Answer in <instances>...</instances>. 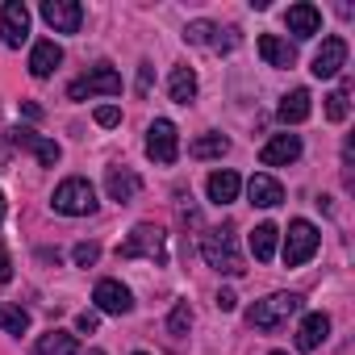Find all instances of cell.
Listing matches in <instances>:
<instances>
[{"mask_svg": "<svg viewBox=\"0 0 355 355\" xmlns=\"http://www.w3.org/2000/svg\"><path fill=\"white\" fill-rule=\"evenodd\" d=\"M326 334H330V318L326 313H309L301 322V330H297V351H318L326 343Z\"/></svg>", "mask_w": 355, "mask_h": 355, "instance_id": "obj_21", "label": "cell"}, {"mask_svg": "<svg viewBox=\"0 0 355 355\" xmlns=\"http://www.w3.org/2000/svg\"><path fill=\"white\" fill-rule=\"evenodd\" d=\"M92 301H96V313H113V318H125L134 309V293L121 280H101L92 288Z\"/></svg>", "mask_w": 355, "mask_h": 355, "instance_id": "obj_8", "label": "cell"}, {"mask_svg": "<svg viewBox=\"0 0 355 355\" xmlns=\"http://www.w3.org/2000/svg\"><path fill=\"white\" fill-rule=\"evenodd\" d=\"M301 301H305L301 293H272V297H263V301H255L247 309V322L255 330H276V326H284L301 309Z\"/></svg>", "mask_w": 355, "mask_h": 355, "instance_id": "obj_3", "label": "cell"}, {"mask_svg": "<svg viewBox=\"0 0 355 355\" xmlns=\"http://www.w3.org/2000/svg\"><path fill=\"white\" fill-rule=\"evenodd\" d=\"M167 92L175 105H193L197 101V71L193 67H175L171 80H167Z\"/></svg>", "mask_w": 355, "mask_h": 355, "instance_id": "obj_22", "label": "cell"}, {"mask_svg": "<svg viewBox=\"0 0 355 355\" xmlns=\"http://www.w3.org/2000/svg\"><path fill=\"white\" fill-rule=\"evenodd\" d=\"M226 150H230V138H222V134H201V138L189 146L193 159H222Z\"/></svg>", "mask_w": 355, "mask_h": 355, "instance_id": "obj_26", "label": "cell"}, {"mask_svg": "<svg viewBox=\"0 0 355 355\" xmlns=\"http://www.w3.org/2000/svg\"><path fill=\"white\" fill-rule=\"evenodd\" d=\"M297 159H301V138L297 134H272L263 142V150H259V163L263 167H288Z\"/></svg>", "mask_w": 355, "mask_h": 355, "instance_id": "obj_12", "label": "cell"}, {"mask_svg": "<svg viewBox=\"0 0 355 355\" xmlns=\"http://www.w3.org/2000/svg\"><path fill=\"white\" fill-rule=\"evenodd\" d=\"M59 63H63V46H59V42H38V46L30 51V76H34V80L55 76Z\"/></svg>", "mask_w": 355, "mask_h": 355, "instance_id": "obj_16", "label": "cell"}, {"mask_svg": "<svg viewBox=\"0 0 355 355\" xmlns=\"http://www.w3.org/2000/svg\"><path fill=\"white\" fill-rule=\"evenodd\" d=\"M201 255L214 272H226V276H243V255H239V243H234V226H214L205 230L201 239Z\"/></svg>", "mask_w": 355, "mask_h": 355, "instance_id": "obj_1", "label": "cell"}, {"mask_svg": "<svg viewBox=\"0 0 355 355\" xmlns=\"http://www.w3.org/2000/svg\"><path fill=\"white\" fill-rule=\"evenodd\" d=\"M318 243H322V234H318L313 222H305V218L288 222V234H284V268H301V263H309L313 251H318Z\"/></svg>", "mask_w": 355, "mask_h": 355, "instance_id": "obj_6", "label": "cell"}, {"mask_svg": "<svg viewBox=\"0 0 355 355\" xmlns=\"http://www.w3.org/2000/svg\"><path fill=\"white\" fill-rule=\"evenodd\" d=\"M0 222H5V197H0Z\"/></svg>", "mask_w": 355, "mask_h": 355, "instance_id": "obj_36", "label": "cell"}, {"mask_svg": "<svg viewBox=\"0 0 355 355\" xmlns=\"http://www.w3.org/2000/svg\"><path fill=\"white\" fill-rule=\"evenodd\" d=\"M284 26H288V34H297V38H313V34L322 30V13H318L313 5H293V9L284 13Z\"/></svg>", "mask_w": 355, "mask_h": 355, "instance_id": "obj_17", "label": "cell"}, {"mask_svg": "<svg viewBox=\"0 0 355 355\" xmlns=\"http://www.w3.org/2000/svg\"><path fill=\"white\" fill-rule=\"evenodd\" d=\"M96 322H101V313H96V309H84V313L76 318V330H80V334H92Z\"/></svg>", "mask_w": 355, "mask_h": 355, "instance_id": "obj_32", "label": "cell"}, {"mask_svg": "<svg viewBox=\"0 0 355 355\" xmlns=\"http://www.w3.org/2000/svg\"><path fill=\"white\" fill-rule=\"evenodd\" d=\"M0 330L26 334V330H30V313H26L21 305H5V301H0Z\"/></svg>", "mask_w": 355, "mask_h": 355, "instance_id": "obj_28", "label": "cell"}, {"mask_svg": "<svg viewBox=\"0 0 355 355\" xmlns=\"http://www.w3.org/2000/svg\"><path fill=\"white\" fill-rule=\"evenodd\" d=\"M71 259H76L80 268H92V263L101 259V247H96V243H80V247L71 251Z\"/></svg>", "mask_w": 355, "mask_h": 355, "instance_id": "obj_30", "label": "cell"}, {"mask_svg": "<svg viewBox=\"0 0 355 355\" xmlns=\"http://www.w3.org/2000/svg\"><path fill=\"white\" fill-rule=\"evenodd\" d=\"M247 197H251V205H259V209H276L280 201H284V189H280V180H272V175H251L247 180Z\"/></svg>", "mask_w": 355, "mask_h": 355, "instance_id": "obj_15", "label": "cell"}, {"mask_svg": "<svg viewBox=\"0 0 355 355\" xmlns=\"http://www.w3.org/2000/svg\"><path fill=\"white\" fill-rule=\"evenodd\" d=\"M218 309H222V313L239 309V297H234V288H222V293H218Z\"/></svg>", "mask_w": 355, "mask_h": 355, "instance_id": "obj_33", "label": "cell"}, {"mask_svg": "<svg viewBox=\"0 0 355 355\" xmlns=\"http://www.w3.org/2000/svg\"><path fill=\"white\" fill-rule=\"evenodd\" d=\"M55 209L67 214V218H88V214H96V189L84 175H67L55 189Z\"/></svg>", "mask_w": 355, "mask_h": 355, "instance_id": "obj_4", "label": "cell"}, {"mask_svg": "<svg viewBox=\"0 0 355 355\" xmlns=\"http://www.w3.org/2000/svg\"><path fill=\"white\" fill-rule=\"evenodd\" d=\"M189 326H193V309H189V301H175V309H171V318H167V334H189Z\"/></svg>", "mask_w": 355, "mask_h": 355, "instance_id": "obj_29", "label": "cell"}, {"mask_svg": "<svg viewBox=\"0 0 355 355\" xmlns=\"http://www.w3.org/2000/svg\"><path fill=\"white\" fill-rule=\"evenodd\" d=\"M117 121H121V109H117V105H101V109H96V125L109 130V125H117Z\"/></svg>", "mask_w": 355, "mask_h": 355, "instance_id": "obj_31", "label": "cell"}, {"mask_svg": "<svg viewBox=\"0 0 355 355\" xmlns=\"http://www.w3.org/2000/svg\"><path fill=\"white\" fill-rule=\"evenodd\" d=\"M121 92V76L109 67V63H96V67H88L80 80H71V88H67V96L71 101H88V96H117Z\"/></svg>", "mask_w": 355, "mask_h": 355, "instance_id": "obj_5", "label": "cell"}, {"mask_svg": "<svg viewBox=\"0 0 355 355\" xmlns=\"http://www.w3.org/2000/svg\"><path fill=\"white\" fill-rule=\"evenodd\" d=\"M343 67H347V42H343L338 34H330V38L322 42V51L313 55V67H309V71H313L318 80H334Z\"/></svg>", "mask_w": 355, "mask_h": 355, "instance_id": "obj_11", "label": "cell"}, {"mask_svg": "<svg viewBox=\"0 0 355 355\" xmlns=\"http://www.w3.org/2000/svg\"><path fill=\"white\" fill-rule=\"evenodd\" d=\"M272 355H288V351H272Z\"/></svg>", "mask_w": 355, "mask_h": 355, "instance_id": "obj_38", "label": "cell"}, {"mask_svg": "<svg viewBox=\"0 0 355 355\" xmlns=\"http://www.w3.org/2000/svg\"><path fill=\"white\" fill-rule=\"evenodd\" d=\"M134 355H146V351H134Z\"/></svg>", "mask_w": 355, "mask_h": 355, "instance_id": "obj_39", "label": "cell"}, {"mask_svg": "<svg viewBox=\"0 0 355 355\" xmlns=\"http://www.w3.org/2000/svg\"><path fill=\"white\" fill-rule=\"evenodd\" d=\"M38 355H80V343L67 330H46L38 338Z\"/></svg>", "mask_w": 355, "mask_h": 355, "instance_id": "obj_24", "label": "cell"}, {"mask_svg": "<svg viewBox=\"0 0 355 355\" xmlns=\"http://www.w3.org/2000/svg\"><path fill=\"white\" fill-rule=\"evenodd\" d=\"M88 355H105V351H88Z\"/></svg>", "mask_w": 355, "mask_h": 355, "instance_id": "obj_37", "label": "cell"}, {"mask_svg": "<svg viewBox=\"0 0 355 355\" xmlns=\"http://www.w3.org/2000/svg\"><path fill=\"white\" fill-rule=\"evenodd\" d=\"M117 255L121 259H150V263H167V234L155 226V222H138L134 230H130V239L117 247Z\"/></svg>", "mask_w": 355, "mask_h": 355, "instance_id": "obj_2", "label": "cell"}, {"mask_svg": "<svg viewBox=\"0 0 355 355\" xmlns=\"http://www.w3.org/2000/svg\"><path fill=\"white\" fill-rule=\"evenodd\" d=\"M146 155L155 163H163V167L180 159V134H175V125L167 117H155L150 121V130H146Z\"/></svg>", "mask_w": 355, "mask_h": 355, "instance_id": "obj_7", "label": "cell"}, {"mask_svg": "<svg viewBox=\"0 0 355 355\" xmlns=\"http://www.w3.org/2000/svg\"><path fill=\"white\" fill-rule=\"evenodd\" d=\"M0 38H5V46H13V51L30 38V9L21 0H5V9H0Z\"/></svg>", "mask_w": 355, "mask_h": 355, "instance_id": "obj_9", "label": "cell"}, {"mask_svg": "<svg viewBox=\"0 0 355 355\" xmlns=\"http://www.w3.org/2000/svg\"><path fill=\"white\" fill-rule=\"evenodd\" d=\"M105 189H109V201L125 205V201H134L142 193V180H138V171H130V167H109Z\"/></svg>", "mask_w": 355, "mask_h": 355, "instance_id": "obj_14", "label": "cell"}, {"mask_svg": "<svg viewBox=\"0 0 355 355\" xmlns=\"http://www.w3.org/2000/svg\"><path fill=\"white\" fill-rule=\"evenodd\" d=\"M13 280V263H9V251L0 247V284H9Z\"/></svg>", "mask_w": 355, "mask_h": 355, "instance_id": "obj_34", "label": "cell"}, {"mask_svg": "<svg viewBox=\"0 0 355 355\" xmlns=\"http://www.w3.org/2000/svg\"><path fill=\"white\" fill-rule=\"evenodd\" d=\"M184 42H193V46H218V51H230V46H234L230 38L218 34L214 21H193V26L184 30Z\"/></svg>", "mask_w": 355, "mask_h": 355, "instance_id": "obj_23", "label": "cell"}, {"mask_svg": "<svg viewBox=\"0 0 355 355\" xmlns=\"http://www.w3.org/2000/svg\"><path fill=\"white\" fill-rule=\"evenodd\" d=\"M259 55H263L268 67H293L297 63V46L284 42V38H276V34H263L259 38Z\"/></svg>", "mask_w": 355, "mask_h": 355, "instance_id": "obj_20", "label": "cell"}, {"mask_svg": "<svg viewBox=\"0 0 355 355\" xmlns=\"http://www.w3.org/2000/svg\"><path fill=\"white\" fill-rule=\"evenodd\" d=\"M205 189H209V201H214V205H230V201H239L243 180H239V171L226 167V171H214V175H209Z\"/></svg>", "mask_w": 355, "mask_h": 355, "instance_id": "obj_19", "label": "cell"}, {"mask_svg": "<svg viewBox=\"0 0 355 355\" xmlns=\"http://www.w3.org/2000/svg\"><path fill=\"white\" fill-rule=\"evenodd\" d=\"M276 239H280V230H276L272 222H263V226H255V230H251V251H255V259H259V263H268V259L276 255Z\"/></svg>", "mask_w": 355, "mask_h": 355, "instance_id": "obj_25", "label": "cell"}, {"mask_svg": "<svg viewBox=\"0 0 355 355\" xmlns=\"http://www.w3.org/2000/svg\"><path fill=\"white\" fill-rule=\"evenodd\" d=\"M42 21H46L55 34H80L84 9L76 5V0H42Z\"/></svg>", "mask_w": 355, "mask_h": 355, "instance_id": "obj_10", "label": "cell"}, {"mask_svg": "<svg viewBox=\"0 0 355 355\" xmlns=\"http://www.w3.org/2000/svg\"><path fill=\"white\" fill-rule=\"evenodd\" d=\"M150 80H155V67H150V63H142V71H138V92H146V88H150Z\"/></svg>", "mask_w": 355, "mask_h": 355, "instance_id": "obj_35", "label": "cell"}, {"mask_svg": "<svg viewBox=\"0 0 355 355\" xmlns=\"http://www.w3.org/2000/svg\"><path fill=\"white\" fill-rule=\"evenodd\" d=\"M309 113H313V96H309L305 88H293V92L280 101V109H276V117H280L284 125H301Z\"/></svg>", "mask_w": 355, "mask_h": 355, "instance_id": "obj_18", "label": "cell"}, {"mask_svg": "<svg viewBox=\"0 0 355 355\" xmlns=\"http://www.w3.org/2000/svg\"><path fill=\"white\" fill-rule=\"evenodd\" d=\"M347 113H351V84L343 80V84L326 96V117H330V121H347Z\"/></svg>", "mask_w": 355, "mask_h": 355, "instance_id": "obj_27", "label": "cell"}, {"mask_svg": "<svg viewBox=\"0 0 355 355\" xmlns=\"http://www.w3.org/2000/svg\"><path fill=\"white\" fill-rule=\"evenodd\" d=\"M9 134H13V142H17L21 150H30L42 167H55V163L63 159L59 142H51V138H42V134H34V130H9Z\"/></svg>", "mask_w": 355, "mask_h": 355, "instance_id": "obj_13", "label": "cell"}]
</instances>
